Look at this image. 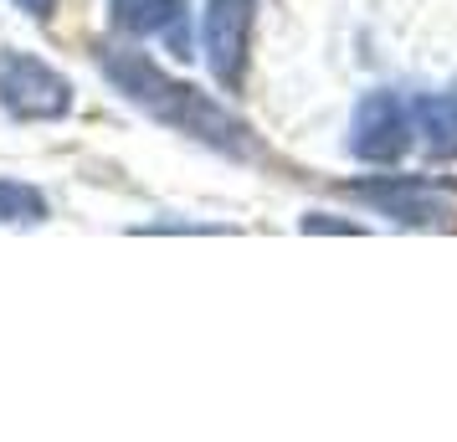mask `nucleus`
Masks as SVG:
<instances>
[{
	"label": "nucleus",
	"instance_id": "7ed1b4c3",
	"mask_svg": "<svg viewBox=\"0 0 457 442\" xmlns=\"http://www.w3.org/2000/svg\"><path fill=\"white\" fill-rule=\"evenodd\" d=\"M175 5H180V0H119V21L134 26V31H149V26L170 21Z\"/></svg>",
	"mask_w": 457,
	"mask_h": 442
},
{
	"label": "nucleus",
	"instance_id": "423d86ee",
	"mask_svg": "<svg viewBox=\"0 0 457 442\" xmlns=\"http://www.w3.org/2000/svg\"><path fill=\"white\" fill-rule=\"evenodd\" d=\"M21 5H26V11H37V16H42V11L52 5V0H21Z\"/></svg>",
	"mask_w": 457,
	"mask_h": 442
},
{
	"label": "nucleus",
	"instance_id": "f257e3e1",
	"mask_svg": "<svg viewBox=\"0 0 457 442\" xmlns=\"http://www.w3.org/2000/svg\"><path fill=\"white\" fill-rule=\"evenodd\" d=\"M0 98L16 108V113H62L67 88H62V78H52L42 63L5 57V63H0Z\"/></svg>",
	"mask_w": 457,
	"mask_h": 442
},
{
	"label": "nucleus",
	"instance_id": "39448f33",
	"mask_svg": "<svg viewBox=\"0 0 457 442\" xmlns=\"http://www.w3.org/2000/svg\"><path fill=\"white\" fill-rule=\"evenodd\" d=\"M380 134H401V129L391 124V104H386V98H380ZM360 149H365V154H391V149H401V145H395V139H380V145H375V139H365Z\"/></svg>",
	"mask_w": 457,
	"mask_h": 442
},
{
	"label": "nucleus",
	"instance_id": "20e7f679",
	"mask_svg": "<svg viewBox=\"0 0 457 442\" xmlns=\"http://www.w3.org/2000/svg\"><path fill=\"white\" fill-rule=\"evenodd\" d=\"M5 216H16V221H31V216H42V201H37V190L26 186H0V221Z\"/></svg>",
	"mask_w": 457,
	"mask_h": 442
},
{
	"label": "nucleus",
	"instance_id": "f03ea898",
	"mask_svg": "<svg viewBox=\"0 0 457 442\" xmlns=\"http://www.w3.org/2000/svg\"><path fill=\"white\" fill-rule=\"evenodd\" d=\"M247 11L252 0H211L206 46H211V63L227 78H237V57H242V42H247Z\"/></svg>",
	"mask_w": 457,
	"mask_h": 442
}]
</instances>
